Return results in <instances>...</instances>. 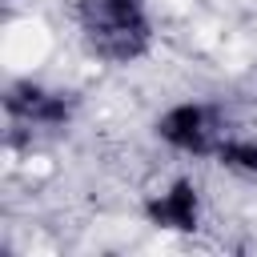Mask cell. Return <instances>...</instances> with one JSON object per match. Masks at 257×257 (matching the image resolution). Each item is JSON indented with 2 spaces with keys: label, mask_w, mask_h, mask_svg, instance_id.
Segmentation results:
<instances>
[{
  "label": "cell",
  "mask_w": 257,
  "mask_h": 257,
  "mask_svg": "<svg viewBox=\"0 0 257 257\" xmlns=\"http://www.w3.org/2000/svg\"><path fill=\"white\" fill-rule=\"evenodd\" d=\"M161 137L177 149H189V153H205L209 149V116L205 108L197 104H181L173 112L161 116Z\"/></svg>",
  "instance_id": "cell-1"
},
{
  "label": "cell",
  "mask_w": 257,
  "mask_h": 257,
  "mask_svg": "<svg viewBox=\"0 0 257 257\" xmlns=\"http://www.w3.org/2000/svg\"><path fill=\"white\" fill-rule=\"evenodd\" d=\"M149 217L169 229H193L197 225V189L189 181H177L161 201L149 205Z\"/></svg>",
  "instance_id": "cell-2"
},
{
  "label": "cell",
  "mask_w": 257,
  "mask_h": 257,
  "mask_svg": "<svg viewBox=\"0 0 257 257\" xmlns=\"http://www.w3.org/2000/svg\"><path fill=\"white\" fill-rule=\"evenodd\" d=\"M217 153H221V161H225L229 169L257 173V145H253V141H229V145H221Z\"/></svg>",
  "instance_id": "cell-3"
}]
</instances>
